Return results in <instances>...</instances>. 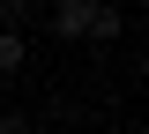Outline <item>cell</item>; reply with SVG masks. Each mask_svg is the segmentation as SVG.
<instances>
[{"label": "cell", "instance_id": "cell-1", "mask_svg": "<svg viewBox=\"0 0 149 134\" xmlns=\"http://www.w3.org/2000/svg\"><path fill=\"white\" fill-rule=\"evenodd\" d=\"M90 22H97V0H52V30H60V37H90Z\"/></svg>", "mask_w": 149, "mask_h": 134}, {"label": "cell", "instance_id": "cell-2", "mask_svg": "<svg viewBox=\"0 0 149 134\" xmlns=\"http://www.w3.org/2000/svg\"><path fill=\"white\" fill-rule=\"evenodd\" d=\"M15 67H22V37H15V30H0V82L15 75Z\"/></svg>", "mask_w": 149, "mask_h": 134}, {"label": "cell", "instance_id": "cell-3", "mask_svg": "<svg viewBox=\"0 0 149 134\" xmlns=\"http://www.w3.org/2000/svg\"><path fill=\"white\" fill-rule=\"evenodd\" d=\"M90 37H97V45H112V37H119V8H104V0H97V22H90Z\"/></svg>", "mask_w": 149, "mask_h": 134}, {"label": "cell", "instance_id": "cell-4", "mask_svg": "<svg viewBox=\"0 0 149 134\" xmlns=\"http://www.w3.org/2000/svg\"><path fill=\"white\" fill-rule=\"evenodd\" d=\"M30 15V0H0V22H22Z\"/></svg>", "mask_w": 149, "mask_h": 134}, {"label": "cell", "instance_id": "cell-5", "mask_svg": "<svg viewBox=\"0 0 149 134\" xmlns=\"http://www.w3.org/2000/svg\"><path fill=\"white\" fill-rule=\"evenodd\" d=\"M0 134H37V127H30V119H15V112H8V119H0Z\"/></svg>", "mask_w": 149, "mask_h": 134}]
</instances>
